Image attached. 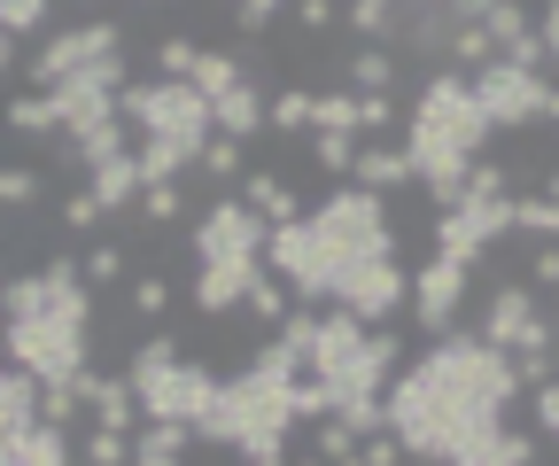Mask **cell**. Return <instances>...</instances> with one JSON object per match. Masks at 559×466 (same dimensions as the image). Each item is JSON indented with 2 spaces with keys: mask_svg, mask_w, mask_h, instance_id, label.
I'll return each mask as SVG.
<instances>
[{
  "mask_svg": "<svg viewBox=\"0 0 559 466\" xmlns=\"http://www.w3.org/2000/svg\"><path fill=\"white\" fill-rule=\"evenodd\" d=\"M521 396L513 381V358L489 350L474 326H451V335L428 343V358L404 366L389 389H381V413H389V435L428 458V466H459L474 443H489L506 428V405Z\"/></svg>",
  "mask_w": 559,
  "mask_h": 466,
  "instance_id": "cell-1",
  "label": "cell"
},
{
  "mask_svg": "<svg viewBox=\"0 0 559 466\" xmlns=\"http://www.w3.org/2000/svg\"><path fill=\"white\" fill-rule=\"evenodd\" d=\"M79 273H86V288H117V280H124V249H117V241H94V249L79 256Z\"/></svg>",
  "mask_w": 559,
  "mask_h": 466,
  "instance_id": "cell-34",
  "label": "cell"
},
{
  "mask_svg": "<svg viewBox=\"0 0 559 466\" xmlns=\"http://www.w3.org/2000/svg\"><path fill=\"white\" fill-rule=\"evenodd\" d=\"M241 79H249V71H241V55H210V47L194 55V86H202L210 101H218V94H234Z\"/></svg>",
  "mask_w": 559,
  "mask_h": 466,
  "instance_id": "cell-28",
  "label": "cell"
},
{
  "mask_svg": "<svg viewBox=\"0 0 559 466\" xmlns=\"http://www.w3.org/2000/svg\"><path fill=\"white\" fill-rule=\"evenodd\" d=\"M358 451H366V466H396V458H404V443H396L389 428H381V435H366Z\"/></svg>",
  "mask_w": 559,
  "mask_h": 466,
  "instance_id": "cell-44",
  "label": "cell"
},
{
  "mask_svg": "<svg viewBox=\"0 0 559 466\" xmlns=\"http://www.w3.org/2000/svg\"><path fill=\"white\" fill-rule=\"evenodd\" d=\"M264 101H272V94H264L257 79H241L234 94H218V101H210V124H218L226 141H241V148H249L257 132H264Z\"/></svg>",
  "mask_w": 559,
  "mask_h": 466,
  "instance_id": "cell-15",
  "label": "cell"
},
{
  "mask_svg": "<svg viewBox=\"0 0 559 466\" xmlns=\"http://www.w3.org/2000/svg\"><path fill=\"white\" fill-rule=\"evenodd\" d=\"M109 55H124V24H117V16L70 24V32H55V39L32 55V86H62V79L94 71V62H109Z\"/></svg>",
  "mask_w": 559,
  "mask_h": 466,
  "instance_id": "cell-8",
  "label": "cell"
},
{
  "mask_svg": "<svg viewBox=\"0 0 559 466\" xmlns=\"http://www.w3.org/2000/svg\"><path fill=\"white\" fill-rule=\"evenodd\" d=\"M117 117L132 124L140 148H164V156H179V164H194L202 141L218 132V124H210V94H202L194 79H132V86L117 94Z\"/></svg>",
  "mask_w": 559,
  "mask_h": 466,
  "instance_id": "cell-5",
  "label": "cell"
},
{
  "mask_svg": "<svg viewBox=\"0 0 559 466\" xmlns=\"http://www.w3.org/2000/svg\"><path fill=\"white\" fill-rule=\"evenodd\" d=\"M536 435H544V443H559V381H544V389H536Z\"/></svg>",
  "mask_w": 559,
  "mask_h": 466,
  "instance_id": "cell-43",
  "label": "cell"
},
{
  "mask_svg": "<svg viewBox=\"0 0 559 466\" xmlns=\"http://www.w3.org/2000/svg\"><path fill=\"white\" fill-rule=\"evenodd\" d=\"M334 16H342V0H296V24L319 39V32H334Z\"/></svg>",
  "mask_w": 559,
  "mask_h": 466,
  "instance_id": "cell-42",
  "label": "cell"
},
{
  "mask_svg": "<svg viewBox=\"0 0 559 466\" xmlns=\"http://www.w3.org/2000/svg\"><path fill=\"white\" fill-rule=\"evenodd\" d=\"M264 132H280V141H311V94L304 86H280L264 101Z\"/></svg>",
  "mask_w": 559,
  "mask_h": 466,
  "instance_id": "cell-21",
  "label": "cell"
},
{
  "mask_svg": "<svg viewBox=\"0 0 559 466\" xmlns=\"http://www.w3.org/2000/svg\"><path fill=\"white\" fill-rule=\"evenodd\" d=\"M334 71L349 94H396V47H349Z\"/></svg>",
  "mask_w": 559,
  "mask_h": 466,
  "instance_id": "cell-19",
  "label": "cell"
},
{
  "mask_svg": "<svg viewBox=\"0 0 559 466\" xmlns=\"http://www.w3.org/2000/svg\"><path fill=\"white\" fill-rule=\"evenodd\" d=\"M466 280H474V264H459V256H443V249L412 273V326H419V335H451V326H459Z\"/></svg>",
  "mask_w": 559,
  "mask_h": 466,
  "instance_id": "cell-10",
  "label": "cell"
},
{
  "mask_svg": "<svg viewBox=\"0 0 559 466\" xmlns=\"http://www.w3.org/2000/svg\"><path fill=\"white\" fill-rule=\"evenodd\" d=\"M396 124H404L396 94H358V141H389Z\"/></svg>",
  "mask_w": 559,
  "mask_h": 466,
  "instance_id": "cell-30",
  "label": "cell"
},
{
  "mask_svg": "<svg viewBox=\"0 0 559 466\" xmlns=\"http://www.w3.org/2000/svg\"><path fill=\"white\" fill-rule=\"evenodd\" d=\"M272 226L241 203V194H218L202 218H194V264H234V256H264Z\"/></svg>",
  "mask_w": 559,
  "mask_h": 466,
  "instance_id": "cell-9",
  "label": "cell"
},
{
  "mask_svg": "<svg viewBox=\"0 0 559 466\" xmlns=\"http://www.w3.org/2000/svg\"><path fill=\"white\" fill-rule=\"evenodd\" d=\"M194 55H202V47H194L187 32H171V39L156 47V79H194Z\"/></svg>",
  "mask_w": 559,
  "mask_h": 466,
  "instance_id": "cell-36",
  "label": "cell"
},
{
  "mask_svg": "<svg viewBox=\"0 0 559 466\" xmlns=\"http://www.w3.org/2000/svg\"><path fill=\"white\" fill-rule=\"evenodd\" d=\"M474 335H481L489 350H506V358H521V350H559V326L544 319V303H536V288H528V280L489 288V303H481V326H474Z\"/></svg>",
  "mask_w": 559,
  "mask_h": 466,
  "instance_id": "cell-6",
  "label": "cell"
},
{
  "mask_svg": "<svg viewBox=\"0 0 559 466\" xmlns=\"http://www.w3.org/2000/svg\"><path fill=\"white\" fill-rule=\"evenodd\" d=\"M140 187H148V179H140V156L124 148V156H109V164H94L86 171V194H94V203L117 218V211H132L140 203Z\"/></svg>",
  "mask_w": 559,
  "mask_h": 466,
  "instance_id": "cell-16",
  "label": "cell"
},
{
  "mask_svg": "<svg viewBox=\"0 0 559 466\" xmlns=\"http://www.w3.org/2000/svg\"><path fill=\"white\" fill-rule=\"evenodd\" d=\"M124 303H132V319H164V311H171V280H164V273H140Z\"/></svg>",
  "mask_w": 559,
  "mask_h": 466,
  "instance_id": "cell-35",
  "label": "cell"
},
{
  "mask_svg": "<svg viewBox=\"0 0 559 466\" xmlns=\"http://www.w3.org/2000/svg\"><path fill=\"white\" fill-rule=\"evenodd\" d=\"M124 381L140 396V420H187V428H202L210 405H218V373L194 366L179 350V335H164V326L124 358Z\"/></svg>",
  "mask_w": 559,
  "mask_h": 466,
  "instance_id": "cell-4",
  "label": "cell"
},
{
  "mask_svg": "<svg viewBox=\"0 0 559 466\" xmlns=\"http://www.w3.org/2000/svg\"><path fill=\"white\" fill-rule=\"evenodd\" d=\"M132 211L148 218V226H179V218H187V194H179V179H148Z\"/></svg>",
  "mask_w": 559,
  "mask_h": 466,
  "instance_id": "cell-26",
  "label": "cell"
},
{
  "mask_svg": "<svg viewBox=\"0 0 559 466\" xmlns=\"http://www.w3.org/2000/svg\"><path fill=\"white\" fill-rule=\"evenodd\" d=\"M296 381H280L272 366H241L218 381V405H210V420L194 428L202 443H218L234 458H288V435H296Z\"/></svg>",
  "mask_w": 559,
  "mask_h": 466,
  "instance_id": "cell-3",
  "label": "cell"
},
{
  "mask_svg": "<svg viewBox=\"0 0 559 466\" xmlns=\"http://www.w3.org/2000/svg\"><path fill=\"white\" fill-rule=\"evenodd\" d=\"M311 164L349 179V164H358V132H311Z\"/></svg>",
  "mask_w": 559,
  "mask_h": 466,
  "instance_id": "cell-31",
  "label": "cell"
},
{
  "mask_svg": "<svg viewBox=\"0 0 559 466\" xmlns=\"http://www.w3.org/2000/svg\"><path fill=\"white\" fill-rule=\"evenodd\" d=\"M194 171H210V179H241V141H226V132H210V141H202V156H194Z\"/></svg>",
  "mask_w": 559,
  "mask_h": 466,
  "instance_id": "cell-33",
  "label": "cell"
},
{
  "mask_svg": "<svg viewBox=\"0 0 559 466\" xmlns=\"http://www.w3.org/2000/svg\"><path fill=\"white\" fill-rule=\"evenodd\" d=\"M513 234L559 241V203H551V194H513Z\"/></svg>",
  "mask_w": 559,
  "mask_h": 466,
  "instance_id": "cell-25",
  "label": "cell"
},
{
  "mask_svg": "<svg viewBox=\"0 0 559 466\" xmlns=\"http://www.w3.org/2000/svg\"><path fill=\"white\" fill-rule=\"evenodd\" d=\"M132 466H179V451H148V443H132Z\"/></svg>",
  "mask_w": 559,
  "mask_h": 466,
  "instance_id": "cell-45",
  "label": "cell"
},
{
  "mask_svg": "<svg viewBox=\"0 0 559 466\" xmlns=\"http://www.w3.org/2000/svg\"><path fill=\"white\" fill-rule=\"evenodd\" d=\"M443 55H451V71H489V62H498V39H489L481 24H451V39H443Z\"/></svg>",
  "mask_w": 559,
  "mask_h": 466,
  "instance_id": "cell-22",
  "label": "cell"
},
{
  "mask_svg": "<svg viewBox=\"0 0 559 466\" xmlns=\"http://www.w3.org/2000/svg\"><path fill=\"white\" fill-rule=\"evenodd\" d=\"M70 451H79V466H132V435H117V428H86Z\"/></svg>",
  "mask_w": 559,
  "mask_h": 466,
  "instance_id": "cell-27",
  "label": "cell"
},
{
  "mask_svg": "<svg viewBox=\"0 0 559 466\" xmlns=\"http://www.w3.org/2000/svg\"><path fill=\"white\" fill-rule=\"evenodd\" d=\"M280 9H288V0H234V32H241V39H257Z\"/></svg>",
  "mask_w": 559,
  "mask_h": 466,
  "instance_id": "cell-39",
  "label": "cell"
},
{
  "mask_svg": "<svg viewBox=\"0 0 559 466\" xmlns=\"http://www.w3.org/2000/svg\"><path fill=\"white\" fill-rule=\"evenodd\" d=\"M148 9H164V0H148Z\"/></svg>",
  "mask_w": 559,
  "mask_h": 466,
  "instance_id": "cell-51",
  "label": "cell"
},
{
  "mask_svg": "<svg viewBox=\"0 0 559 466\" xmlns=\"http://www.w3.org/2000/svg\"><path fill=\"white\" fill-rule=\"evenodd\" d=\"M528 288H559V241H536L528 249Z\"/></svg>",
  "mask_w": 559,
  "mask_h": 466,
  "instance_id": "cell-40",
  "label": "cell"
},
{
  "mask_svg": "<svg viewBox=\"0 0 559 466\" xmlns=\"http://www.w3.org/2000/svg\"><path fill=\"white\" fill-rule=\"evenodd\" d=\"M241 466H288V458H241Z\"/></svg>",
  "mask_w": 559,
  "mask_h": 466,
  "instance_id": "cell-49",
  "label": "cell"
},
{
  "mask_svg": "<svg viewBox=\"0 0 559 466\" xmlns=\"http://www.w3.org/2000/svg\"><path fill=\"white\" fill-rule=\"evenodd\" d=\"M241 203L264 218V226H296L304 218V194L288 179H272V171H241Z\"/></svg>",
  "mask_w": 559,
  "mask_h": 466,
  "instance_id": "cell-17",
  "label": "cell"
},
{
  "mask_svg": "<svg viewBox=\"0 0 559 466\" xmlns=\"http://www.w3.org/2000/svg\"><path fill=\"white\" fill-rule=\"evenodd\" d=\"M47 9H55V0H0V32H47Z\"/></svg>",
  "mask_w": 559,
  "mask_h": 466,
  "instance_id": "cell-37",
  "label": "cell"
},
{
  "mask_svg": "<svg viewBox=\"0 0 559 466\" xmlns=\"http://www.w3.org/2000/svg\"><path fill=\"white\" fill-rule=\"evenodd\" d=\"M334 466H366V451H349V458H334Z\"/></svg>",
  "mask_w": 559,
  "mask_h": 466,
  "instance_id": "cell-48",
  "label": "cell"
},
{
  "mask_svg": "<svg viewBox=\"0 0 559 466\" xmlns=\"http://www.w3.org/2000/svg\"><path fill=\"white\" fill-rule=\"evenodd\" d=\"M257 273H264V256H234V264H194V311H202V319H234V311L249 303Z\"/></svg>",
  "mask_w": 559,
  "mask_h": 466,
  "instance_id": "cell-12",
  "label": "cell"
},
{
  "mask_svg": "<svg viewBox=\"0 0 559 466\" xmlns=\"http://www.w3.org/2000/svg\"><path fill=\"white\" fill-rule=\"evenodd\" d=\"M47 194V171H16V164H0V211H32Z\"/></svg>",
  "mask_w": 559,
  "mask_h": 466,
  "instance_id": "cell-32",
  "label": "cell"
},
{
  "mask_svg": "<svg viewBox=\"0 0 559 466\" xmlns=\"http://www.w3.org/2000/svg\"><path fill=\"white\" fill-rule=\"evenodd\" d=\"M288 466H326V458H288Z\"/></svg>",
  "mask_w": 559,
  "mask_h": 466,
  "instance_id": "cell-50",
  "label": "cell"
},
{
  "mask_svg": "<svg viewBox=\"0 0 559 466\" xmlns=\"http://www.w3.org/2000/svg\"><path fill=\"white\" fill-rule=\"evenodd\" d=\"M404 296H412V273L396 256H381V264H358L342 288H334V303L349 311V319H366V326H389L396 311H404Z\"/></svg>",
  "mask_w": 559,
  "mask_h": 466,
  "instance_id": "cell-11",
  "label": "cell"
},
{
  "mask_svg": "<svg viewBox=\"0 0 559 466\" xmlns=\"http://www.w3.org/2000/svg\"><path fill=\"white\" fill-rule=\"evenodd\" d=\"M311 132H358V94H349V86L311 94Z\"/></svg>",
  "mask_w": 559,
  "mask_h": 466,
  "instance_id": "cell-29",
  "label": "cell"
},
{
  "mask_svg": "<svg viewBox=\"0 0 559 466\" xmlns=\"http://www.w3.org/2000/svg\"><path fill=\"white\" fill-rule=\"evenodd\" d=\"M9 132H24V141H55V132H62V124H55V101H47L39 86L16 94V101H9Z\"/></svg>",
  "mask_w": 559,
  "mask_h": 466,
  "instance_id": "cell-24",
  "label": "cell"
},
{
  "mask_svg": "<svg viewBox=\"0 0 559 466\" xmlns=\"http://www.w3.org/2000/svg\"><path fill=\"white\" fill-rule=\"evenodd\" d=\"M70 389H79V405H86V420H94V428H117V435H132V428H140V396H132V381H124V373H94V366H86Z\"/></svg>",
  "mask_w": 559,
  "mask_h": 466,
  "instance_id": "cell-13",
  "label": "cell"
},
{
  "mask_svg": "<svg viewBox=\"0 0 559 466\" xmlns=\"http://www.w3.org/2000/svg\"><path fill=\"white\" fill-rule=\"evenodd\" d=\"M257 326H280V319H288L296 311V288L288 280H280V273H257V288H249V303H241Z\"/></svg>",
  "mask_w": 559,
  "mask_h": 466,
  "instance_id": "cell-23",
  "label": "cell"
},
{
  "mask_svg": "<svg viewBox=\"0 0 559 466\" xmlns=\"http://www.w3.org/2000/svg\"><path fill=\"white\" fill-rule=\"evenodd\" d=\"M342 24L358 32V47H396V32H404V0H342Z\"/></svg>",
  "mask_w": 559,
  "mask_h": 466,
  "instance_id": "cell-20",
  "label": "cell"
},
{
  "mask_svg": "<svg viewBox=\"0 0 559 466\" xmlns=\"http://www.w3.org/2000/svg\"><path fill=\"white\" fill-rule=\"evenodd\" d=\"M349 451H358V435H349V428L326 413V420H319V435H311V458H326V466H334V458H349Z\"/></svg>",
  "mask_w": 559,
  "mask_h": 466,
  "instance_id": "cell-38",
  "label": "cell"
},
{
  "mask_svg": "<svg viewBox=\"0 0 559 466\" xmlns=\"http://www.w3.org/2000/svg\"><path fill=\"white\" fill-rule=\"evenodd\" d=\"M544 124H551V132H559V86H551V94H544Z\"/></svg>",
  "mask_w": 559,
  "mask_h": 466,
  "instance_id": "cell-47",
  "label": "cell"
},
{
  "mask_svg": "<svg viewBox=\"0 0 559 466\" xmlns=\"http://www.w3.org/2000/svg\"><path fill=\"white\" fill-rule=\"evenodd\" d=\"M102 218H109V211L94 203L86 187H79V194H70V203H62V226H70V234H86V226H102Z\"/></svg>",
  "mask_w": 559,
  "mask_h": 466,
  "instance_id": "cell-41",
  "label": "cell"
},
{
  "mask_svg": "<svg viewBox=\"0 0 559 466\" xmlns=\"http://www.w3.org/2000/svg\"><path fill=\"white\" fill-rule=\"evenodd\" d=\"M0 466H79V451H70V428L32 420V428L9 443V458H0Z\"/></svg>",
  "mask_w": 559,
  "mask_h": 466,
  "instance_id": "cell-18",
  "label": "cell"
},
{
  "mask_svg": "<svg viewBox=\"0 0 559 466\" xmlns=\"http://www.w3.org/2000/svg\"><path fill=\"white\" fill-rule=\"evenodd\" d=\"M466 86H474V101H481L489 132H528V124H544V94H551V79H544V71H513V62H489V71H474Z\"/></svg>",
  "mask_w": 559,
  "mask_h": 466,
  "instance_id": "cell-7",
  "label": "cell"
},
{
  "mask_svg": "<svg viewBox=\"0 0 559 466\" xmlns=\"http://www.w3.org/2000/svg\"><path fill=\"white\" fill-rule=\"evenodd\" d=\"M0 71H16V32H0Z\"/></svg>",
  "mask_w": 559,
  "mask_h": 466,
  "instance_id": "cell-46",
  "label": "cell"
},
{
  "mask_svg": "<svg viewBox=\"0 0 559 466\" xmlns=\"http://www.w3.org/2000/svg\"><path fill=\"white\" fill-rule=\"evenodd\" d=\"M489 148V117L466 86V71H436L412 101V124H404V156H412V179L436 194V211H459L466 203V164Z\"/></svg>",
  "mask_w": 559,
  "mask_h": 466,
  "instance_id": "cell-2",
  "label": "cell"
},
{
  "mask_svg": "<svg viewBox=\"0 0 559 466\" xmlns=\"http://www.w3.org/2000/svg\"><path fill=\"white\" fill-rule=\"evenodd\" d=\"M349 187H366V194H396V187H419V179H412V156H404L396 141H358Z\"/></svg>",
  "mask_w": 559,
  "mask_h": 466,
  "instance_id": "cell-14",
  "label": "cell"
}]
</instances>
